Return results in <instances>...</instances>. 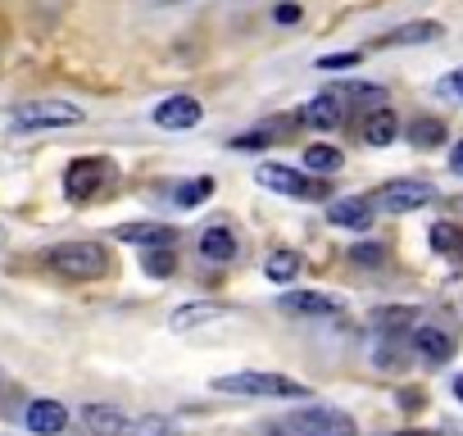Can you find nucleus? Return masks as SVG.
Masks as SVG:
<instances>
[{
    "mask_svg": "<svg viewBox=\"0 0 463 436\" xmlns=\"http://www.w3.org/2000/svg\"><path fill=\"white\" fill-rule=\"evenodd\" d=\"M82 422L91 436H177V422L173 418H159V413H123V409H109V404H87L82 409Z\"/></svg>",
    "mask_w": 463,
    "mask_h": 436,
    "instance_id": "1",
    "label": "nucleus"
},
{
    "mask_svg": "<svg viewBox=\"0 0 463 436\" xmlns=\"http://www.w3.org/2000/svg\"><path fill=\"white\" fill-rule=\"evenodd\" d=\"M46 264L60 273V278H73V282H96L109 273V255L100 242H64V246H51L46 251Z\"/></svg>",
    "mask_w": 463,
    "mask_h": 436,
    "instance_id": "2",
    "label": "nucleus"
},
{
    "mask_svg": "<svg viewBox=\"0 0 463 436\" xmlns=\"http://www.w3.org/2000/svg\"><path fill=\"white\" fill-rule=\"evenodd\" d=\"M213 391H227V395H255V400H305L309 386L296 382V377H282V373H227V377H213Z\"/></svg>",
    "mask_w": 463,
    "mask_h": 436,
    "instance_id": "3",
    "label": "nucleus"
},
{
    "mask_svg": "<svg viewBox=\"0 0 463 436\" xmlns=\"http://www.w3.org/2000/svg\"><path fill=\"white\" fill-rule=\"evenodd\" d=\"M87 114L73 100H28L10 114V123L19 132H46V128H78Z\"/></svg>",
    "mask_w": 463,
    "mask_h": 436,
    "instance_id": "4",
    "label": "nucleus"
},
{
    "mask_svg": "<svg viewBox=\"0 0 463 436\" xmlns=\"http://www.w3.org/2000/svg\"><path fill=\"white\" fill-rule=\"evenodd\" d=\"M105 182H114V164H109V159L87 155V159H73V164L64 168V191H69L73 200H91V195H100Z\"/></svg>",
    "mask_w": 463,
    "mask_h": 436,
    "instance_id": "5",
    "label": "nucleus"
},
{
    "mask_svg": "<svg viewBox=\"0 0 463 436\" xmlns=\"http://www.w3.org/2000/svg\"><path fill=\"white\" fill-rule=\"evenodd\" d=\"M255 182L269 186V191H278V195H300V200H323L327 195V182H309L305 173H296L287 164H260Z\"/></svg>",
    "mask_w": 463,
    "mask_h": 436,
    "instance_id": "6",
    "label": "nucleus"
},
{
    "mask_svg": "<svg viewBox=\"0 0 463 436\" xmlns=\"http://www.w3.org/2000/svg\"><path fill=\"white\" fill-rule=\"evenodd\" d=\"M291 427H296L300 436H359L354 418L341 413V409H327V404H309V409H300V413L291 418Z\"/></svg>",
    "mask_w": 463,
    "mask_h": 436,
    "instance_id": "7",
    "label": "nucleus"
},
{
    "mask_svg": "<svg viewBox=\"0 0 463 436\" xmlns=\"http://www.w3.org/2000/svg\"><path fill=\"white\" fill-rule=\"evenodd\" d=\"M436 200V191L427 186V182H409V177H400V182H386L382 191H377V209H386V213H413V209H422V204H431Z\"/></svg>",
    "mask_w": 463,
    "mask_h": 436,
    "instance_id": "8",
    "label": "nucleus"
},
{
    "mask_svg": "<svg viewBox=\"0 0 463 436\" xmlns=\"http://www.w3.org/2000/svg\"><path fill=\"white\" fill-rule=\"evenodd\" d=\"M282 309L300 314V318H341L345 300H336L327 291H282Z\"/></svg>",
    "mask_w": 463,
    "mask_h": 436,
    "instance_id": "9",
    "label": "nucleus"
},
{
    "mask_svg": "<svg viewBox=\"0 0 463 436\" xmlns=\"http://www.w3.org/2000/svg\"><path fill=\"white\" fill-rule=\"evenodd\" d=\"M200 118H204V109H200L195 96H168V100L155 105V123L168 128V132H186V128H195Z\"/></svg>",
    "mask_w": 463,
    "mask_h": 436,
    "instance_id": "10",
    "label": "nucleus"
},
{
    "mask_svg": "<svg viewBox=\"0 0 463 436\" xmlns=\"http://www.w3.org/2000/svg\"><path fill=\"white\" fill-rule=\"evenodd\" d=\"M341 118H345V109H341V96H336V91H327V96H314V100L300 109V123H305V128H318V132H332V128H341Z\"/></svg>",
    "mask_w": 463,
    "mask_h": 436,
    "instance_id": "11",
    "label": "nucleus"
},
{
    "mask_svg": "<svg viewBox=\"0 0 463 436\" xmlns=\"http://www.w3.org/2000/svg\"><path fill=\"white\" fill-rule=\"evenodd\" d=\"M24 422H28V431H37V436H55V431H64L69 409H64L60 400H33L28 413H24Z\"/></svg>",
    "mask_w": 463,
    "mask_h": 436,
    "instance_id": "12",
    "label": "nucleus"
},
{
    "mask_svg": "<svg viewBox=\"0 0 463 436\" xmlns=\"http://www.w3.org/2000/svg\"><path fill=\"white\" fill-rule=\"evenodd\" d=\"M327 218H332L336 228H354V232H364V228L373 223V200H364V195L332 200V204H327Z\"/></svg>",
    "mask_w": 463,
    "mask_h": 436,
    "instance_id": "13",
    "label": "nucleus"
},
{
    "mask_svg": "<svg viewBox=\"0 0 463 436\" xmlns=\"http://www.w3.org/2000/svg\"><path fill=\"white\" fill-rule=\"evenodd\" d=\"M114 237L128 242V246H150V251H168V246L177 242L168 223H123Z\"/></svg>",
    "mask_w": 463,
    "mask_h": 436,
    "instance_id": "14",
    "label": "nucleus"
},
{
    "mask_svg": "<svg viewBox=\"0 0 463 436\" xmlns=\"http://www.w3.org/2000/svg\"><path fill=\"white\" fill-rule=\"evenodd\" d=\"M218 318H232V309H227V305H213V300H200V305L173 309L168 327H173V332H191V327H204V323H218Z\"/></svg>",
    "mask_w": 463,
    "mask_h": 436,
    "instance_id": "15",
    "label": "nucleus"
},
{
    "mask_svg": "<svg viewBox=\"0 0 463 436\" xmlns=\"http://www.w3.org/2000/svg\"><path fill=\"white\" fill-rule=\"evenodd\" d=\"M418 355L427 359V364H449L454 359V336L445 332V327H436V323H418Z\"/></svg>",
    "mask_w": 463,
    "mask_h": 436,
    "instance_id": "16",
    "label": "nucleus"
},
{
    "mask_svg": "<svg viewBox=\"0 0 463 436\" xmlns=\"http://www.w3.org/2000/svg\"><path fill=\"white\" fill-rule=\"evenodd\" d=\"M445 28L436 19H418V24H400L382 37V46H422V42H440Z\"/></svg>",
    "mask_w": 463,
    "mask_h": 436,
    "instance_id": "17",
    "label": "nucleus"
},
{
    "mask_svg": "<svg viewBox=\"0 0 463 436\" xmlns=\"http://www.w3.org/2000/svg\"><path fill=\"white\" fill-rule=\"evenodd\" d=\"M359 137H364V146H391L395 137H400V123H395V109H373L364 123H359Z\"/></svg>",
    "mask_w": 463,
    "mask_h": 436,
    "instance_id": "18",
    "label": "nucleus"
},
{
    "mask_svg": "<svg viewBox=\"0 0 463 436\" xmlns=\"http://www.w3.org/2000/svg\"><path fill=\"white\" fill-rule=\"evenodd\" d=\"M200 255H204L209 264H227V260H237V237H232L227 228H209V232L200 237Z\"/></svg>",
    "mask_w": 463,
    "mask_h": 436,
    "instance_id": "19",
    "label": "nucleus"
},
{
    "mask_svg": "<svg viewBox=\"0 0 463 436\" xmlns=\"http://www.w3.org/2000/svg\"><path fill=\"white\" fill-rule=\"evenodd\" d=\"M345 159H341V150L336 146H305V168L309 173H336Z\"/></svg>",
    "mask_w": 463,
    "mask_h": 436,
    "instance_id": "20",
    "label": "nucleus"
},
{
    "mask_svg": "<svg viewBox=\"0 0 463 436\" xmlns=\"http://www.w3.org/2000/svg\"><path fill=\"white\" fill-rule=\"evenodd\" d=\"M264 273H269V282H291L300 273V255L296 251H278V255H269Z\"/></svg>",
    "mask_w": 463,
    "mask_h": 436,
    "instance_id": "21",
    "label": "nucleus"
},
{
    "mask_svg": "<svg viewBox=\"0 0 463 436\" xmlns=\"http://www.w3.org/2000/svg\"><path fill=\"white\" fill-rule=\"evenodd\" d=\"M431 246L449 260H463V228H449V223H436L431 228Z\"/></svg>",
    "mask_w": 463,
    "mask_h": 436,
    "instance_id": "22",
    "label": "nucleus"
},
{
    "mask_svg": "<svg viewBox=\"0 0 463 436\" xmlns=\"http://www.w3.org/2000/svg\"><path fill=\"white\" fill-rule=\"evenodd\" d=\"M409 141L422 146V150L427 146H440L445 141V123L440 118H418V123H409Z\"/></svg>",
    "mask_w": 463,
    "mask_h": 436,
    "instance_id": "23",
    "label": "nucleus"
},
{
    "mask_svg": "<svg viewBox=\"0 0 463 436\" xmlns=\"http://www.w3.org/2000/svg\"><path fill=\"white\" fill-rule=\"evenodd\" d=\"M373 323H377L382 332H404V327H418L422 318H418V309H377Z\"/></svg>",
    "mask_w": 463,
    "mask_h": 436,
    "instance_id": "24",
    "label": "nucleus"
},
{
    "mask_svg": "<svg viewBox=\"0 0 463 436\" xmlns=\"http://www.w3.org/2000/svg\"><path fill=\"white\" fill-rule=\"evenodd\" d=\"M204 195H213V177H195V182L177 186V204H200Z\"/></svg>",
    "mask_w": 463,
    "mask_h": 436,
    "instance_id": "25",
    "label": "nucleus"
},
{
    "mask_svg": "<svg viewBox=\"0 0 463 436\" xmlns=\"http://www.w3.org/2000/svg\"><path fill=\"white\" fill-rule=\"evenodd\" d=\"M173 264H177V260H173V246H168V251H150V255H146V273H150V278H168V273H173Z\"/></svg>",
    "mask_w": 463,
    "mask_h": 436,
    "instance_id": "26",
    "label": "nucleus"
},
{
    "mask_svg": "<svg viewBox=\"0 0 463 436\" xmlns=\"http://www.w3.org/2000/svg\"><path fill=\"white\" fill-rule=\"evenodd\" d=\"M359 60H364L359 51H341V55H323V60H318V69H354Z\"/></svg>",
    "mask_w": 463,
    "mask_h": 436,
    "instance_id": "27",
    "label": "nucleus"
},
{
    "mask_svg": "<svg viewBox=\"0 0 463 436\" xmlns=\"http://www.w3.org/2000/svg\"><path fill=\"white\" fill-rule=\"evenodd\" d=\"M350 260L364 264V269H377L382 264V246H359V251H350Z\"/></svg>",
    "mask_w": 463,
    "mask_h": 436,
    "instance_id": "28",
    "label": "nucleus"
},
{
    "mask_svg": "<svg viewBox=\"0 0 463 436\" xmlns=\"http://www.w3.org/2000/svg\"><path fill=\"white\" fill-rule=\"evenodd\" d=\"M440 96L463 100V69H454V73H445V78H440Z\"/></svg>",
    "mask_w": 463,
    "mask_h": 436,
    "instance_id": "29",
    "label": "nucleus"
},
{
    "mask_svg": "<svg viewBox=\"0 0 463 436\" xmlns=\"http://www.w3.org/2000/svg\"><path fill=\"white\" fill-rule=\"evenodd\" d=\"M264 146H269V137H264V132H246V137L232 141V150H264Z\"/></svg>",
    "mask_w": 463,
    "mask_h": 436,
    "instance_id": "30",
    "label": "nucleus"
},
{
    "mask_svg": "<svg viewBox=\"0 0 463 436\" xmlns=\"http://www.w3.org/2000/svg\"><path fill=\"white\" fill-rule=\"evenodd\" d=\"M273 19H278V24H296V19H300V5H278Z\"/></svg>",
    "mask_w": 463,
    "mask_h": 436,
    "instance_id": "31",
    "label": "nucleus"
},
{
    "mask_svg": "<svg viewBox=\"0 0 463 436\" xmlns=\"http://www.w3.org/2000/svg\"><path fill=\"white\" fill-rule=\"evenodd\" d=\"M449 168H454V173H463V141L454 146V155H449Z\"/></svg>",
    "mask_w": 463,
    "mask_h": 436,
    "instance_id": "32",
    "label": "nucleus"
},
{
    "mask_svg": "<svg viewBox=\"0 0 463 436\" xmlns=\"http://www.w3.org/2000/svg\"><path fill=\"white\" fill-rule=\"evenodd\" d=\"M454 395H458V400H463V373H458V377H454Z\"/></svg>",
    "mask_w": 463,
    "mask_h": 436,
    "instance_id": "33",
    "label": "nucleus"
},
{
    "mask_svg": "<svg viewBox=\"0 0 463 436\" xmlns=\"http://www.w3.org/2000/svg\"><path fill=\"white\" fill-rule=\"evenodd\" d=\"M0 246H5V232H0Z\"/></svg>",
    "mask_w": 463,
    "mask_h": 436,
    "instance_id": "34",
    "label": "nucleus"
}]
</instances>
